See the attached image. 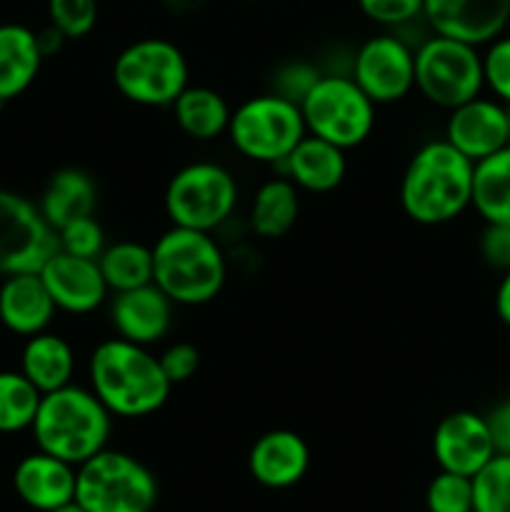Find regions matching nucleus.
I'll list each match as a JSON object with an SVG mask.
<instances>
[{
	"instance_id": "5701e85b",
	"label": "nucleus",
	"mask_w": 510,
	"mask_h": 512,
	"mask_svg": "<svg viewBox=\"0 0 510 512\" xmlns=\"http://www.w3.org/2000/svg\"><path fill=\"white\" fill-rule=\"evenodd\" d=\"M95 205H98V185L93 175L80 168L55 170L38 200L40 213L55 230L85 215H95Z\"/></svg>"
},
{
	"instance_id": "c85d7f7f",
	"label": "nucleus",
	"mask_w": 510,
	"mask_h": 512,
	"mask_svg": "<svg viewBox=\"0 0 510 512\" xmlns=\"http://www.w3.org/2000/svg\"><path fill=\"white\" fill-rule=\"evenodd\" d=\"M43 393L20 370L0 373V433L30 430Z\"/></svg>"
},
{
	"instance_id": "72a5a7b5",
	"label": "nucleus",
	"mask_w": 510,
	"mask_h": 512,
	"mask_svg": "<svg viewBox=\"0 0 510 512\" xmlns=\"http://www.w3.org/2000/svg\"><path fill=\"white\" fill-rule=\"evenodd\" d=\"M483 78L493 98L510 105V35L503 33L488 43L483 53Z\"/></svg>"
},
{
	"instance_id": "aec40b11",
	"label": "nucleus",
	"mask_w": 510,
	"mask_h": 512,
	"mask_svg": "<svg viewBox=\"0 0 510 512\" xmlns=\"http://www.w3.org/2000/svg\"><path fill=\"white\" fill-rule=\"evenodd\" d=\"M55 303L40 273H20L3 278L0 285V323L15 335H38L53 323Z\"/></svg>"
},
{
	"instance_id": "58836bf2",
	"label": "nucleus",
	"mask_w": 510,
	"mask_h": 512,
	"mask_svg": "<svg viewBox=\"0 0 510 512\" xmlns=\"http://www.w3.org/2000/svg\"><path fill=\"white\" fill-rule=\"evenodd\" d=\"M485 420H488L495 453L510 455V395L500 400V403L485 415Z\"/></svg>"
},
{
	"instance_id": "393cba45",
	"label": "nucleus",
	"mask_w": 510,
	"mask_h": 512,
	"mask_svg": "<svg viewBox=\"0 0 510 512\" xmlns=\"http://www.w3.org/2000/svg\"><path fill=\"white\" fill-rule=\"evenodd\" d=\"M170 108H173L178 128L188 138L203 140V143L228 133L230 115H233L223 95L208 85H188Z\"/></svg>"
},
{
	"instance_id": "9d476101",
	"label": "nucleus",
	"mask_w": 510,
	"mask_h": 512,
	"mask_svg": "<svg viewBox=\"0 0 510 512\" xmlns=\"http://www.w3.org/2000/svg\"><path fill=\"white\" fill-rule=\"evenodd\" d=\"M238 203V183L228 168L218 163H190L170 178L165 188V215L178 228L213 233L233 215Z\"/></svg>"
},
{
	"instance_id": "0eeeda50",
	"label": "nucleus",
	"mask_w": 510,
	"mask_h": 512,
	"mask_svg": "<svg viewBox=\"0 0 510 512\" xmlns=\"http://www.w3.org/2000/svg\"><path fill=\"white\" fill-rule=\"evenodd\" d=\"M230 143L243 158L280 165L308 135L298 103L278 93L253 95L230 115Z\"/></svg>"
},
{
	"instance_id": "c9c22d12",
	"label": "nucleus",
	"mask_w": 510,
	"mask_h": 512,
	"mask_svg": "<svg viewBox=\"0 0 510 512\" xmlns=\"http://www.w3.org/2000/svg\"><path fill=\"white\" fill-rule=\"evenodd\" d=\"M323 75V70L318 65L303 63V60H295V63L280 65L278 73L273 75V93L283 95V98L293 100V103H303L305 95L310 93L318 78Z\"/></svg>"
},
{
	"instance_id": "c756f323",
	"label": "nucleus",
	"mask_w": 510,
	"mask_h": 512,
	"mask_svg": "<svg viewBox=\"0 0 510 512\" xmlns=\"http://www.w3.org/2000/svg\"><path fill=\"white\" fill-rule=\"evenodd\" d=\"M473 512H510V455L495 453L473 475Z\"/></svg>"
},
{
	"instance_id": "37998d69",
	"label": "nucleus",
	"mask_w": 510,
	"mask_h": 512,
	"mask_svg": "<svg viewBox=\"0 0 510 512\" xmlns=\"http://www.w3.org/2000/svg\"><path fill=\"white\" fill-rule=\"evenodd\" d=\"M508 133H510V105H508Z\"/></svg>"
},
{
	"instance_id": "39448f33",
	"label": "nucleus",
	"mask_w": 510,
	"mask_h": 512,
	"mask_svg": "<svg viewBox=\"0 0 510 512\" xmlns=\"http://www.w3.org/2000/svg\"><path fill=\"white\" fill-rule=\"evenodd\" d=\"M75 503L88 512H153L158 480L123 450H100L75 470Z\"/></svg>"
},
{
	"instance_id": "4be33fe9",
	"label": "nucleus",
	"mask_w": 510,
	"mask_h": 512,
	"mask_svg": "<svg viewBox=\"0 0 510 512\" xmlns=\"http://www.w3.org/2000/svg\"><path fill=\"white\" fill-rule=\"evenodd\" d=\"M43 60L35 30L20 23L0 25V105L15 100L33 85Z\"/></svg>"
},
{
	"instance_id": "dca6fc26",
	"label": "nucleus",
	"mask_w": 510,
	"mask_h": 512,
	"mask_svg": "<svg viewBox=\"0 0 510 512\" xmlns=\"http://www.w3.org/2000/svg\"><path fill=\"white\" fill-rule=\"evenodd\" d=\"M433 455L440 470L473 478L495 455L485 415L473 413V410H455L445 415L435 425Z\"/></svg>"
},
{
	"instance_id": "b1692460",
	"label": "nucleus",
	"mask_w": 510,
	"mask_h": 512,
	"mask_svg": "<svg viewBox=\"0 0 510 512\" xmlns=\"http://www.w3.org/2000/svg\"><path fill=\"white\" fill-rule=\"evenodd\" d=\"M20 373L40 390V393H53L73 383L75 373V353L70 343L60 335L43 333L30 335L20 353Z\"/></svg>"
},
{
	"instance_id": "2eb2a0df",
	"label": "nucleus",
	"mask_w": 510,
	"mask_h": 512,
	"mask_svg": "<svg viewBox=\"0 0 510 512\" xmlns=\"http://www.w3.org/2000/svg\"><path fill=\"white\" fill-rule=\"evenodd\" d=\"M448 113L445 140L473 163L510 145L508 105L500 100L478 95Z\"/></svg>"
},
{
	"instance_id": "a211bd4d",
	"label": "nucleus",
	"mask_w": 510,
	"mask_h": 512,
	"mask_svg": "<svg viewBox=\"0 0 510 512\" xmlns=\"http://www.w3.org/2000/svg\"><path fill=\"white\" fill-rule=\"evenodd\" d=\"M308 465V443L295 430H268L248 453L250 475L270 490L293 488L308 473Z\"/></svg>"
},
{
	"instance_id": "2f4dec72",
	"label": "nucleus",
	"mask_w": 510,
	"mask_h": 512,
	"mask_svg": "<svg viewBox=\"0 0 510 512\" xmlns=\"http://www.w3.org/2000/svg\"><path fill=\"white\" fill-rule=\"evenodd\" d=\"M48 18L65 40L85 38L98 23V0H48Z\"/></svg>"
},
{
	"instance_id": "4468645a",
	"label": "nucleus",
	"mask_w": 510,
	"mask_h": 512,
	"mask_svg": "<svg viewBox=\"0 0 510 512\" xmlns=\"http://www.w3.org/2000/svg\"><path fill=\"white\" fill-rule=\"evenodd\" d=\"M40 278H43L55 308L70 315L93 313L105 303L110 293L98 260L70 255L60 248L40 268Z\"/></svg>"
},
{
	"instance_id": "bb28decb",
	"label": "nucleus",
	"mask_w": 510,
	"mask_h": 512,
	"mask_svg": "<svg viewBox=\"0 0 510 512\" xmlns=\"http://www.w3.org/2000/svg\"><path fill=\"white\" fill-rule=\"evenodd\" d=\"M300 213V190L285 175L265 180L250 205V228L265 240L283 238Z\"/></svg>"
},
{
	"instance_id": "ea45409f",
	"label": "nucleus",
	"mask_w": 510,
	"mask_h": 512,
	"mask_svg": "<svg viewBox=\"0 0 510 512\" xmlns=\"http://www.w3.org/2000/svg\"><path fill=\"white\" fill-rule=\"evenodd\" d=\"M495 313H498L500 323L510 328V270H505L498 283V290H495Z\"/></svg>"
},
{
	"instance_id": "1a4fd4ad",
	"label": "nucleus",
	"mask_w": 510,
	"mask_h": 512,
	"mask_svg": "<svg viewBox=\"0 0 510 512\" xmlns=\"http://www.w3.org/2000/svg\"><path fill=\"white\" fill-rule=\"evenodd\" d=\"M483 88V53L475 45L433 33L415 48V90L428 103L453 110Z\"/></svg>"
},
{
	"instance_id": "f03ea898",
	"label": "nucleus",
	"mask_w": 510,
	"mask_h": 512,
	"mask_svg": "<svg viewBox=\"0 0 510 512\" xmlns=\"http://www.w3.org/2000/svg\"><path fill=\"white\" fill-rule=\"evenodd\" d=\"M473 160L445 138L420 145L400 180L403 213L418 225H445L470 208Z\"/></svg>"
},
{
	"instance_id": "ddd939ff",
	"label": "nucleus",
	"mask_w": 510,
	"mask_h": 512,
	"mask_svg": "<svg viewBox=\"0 0 510 512\" xmlns=\"http://www.w3.org/2000/svg\"><path fill=\"white\" fill-rule=\"evenodd\" d=\"M423 20L435 35L488 45L510 23V0H425Z\"/></svg>"
},
{
	"instance_id": "7c9ffc66",
	"label": "nucleus",
	"mask_w": 510,
	"mask_h": 512,
	"mask_svg": "<svg viewBox=\"0 0 510 512\" xmlns=\"http://www.w3.org/2000/svg\"><path fill=\"white\" fill-rule=\"evenodd\" d=\"M428 512H473V478L440 470L425 490Z\"/></svg>"
},
{
	"instance_id": "412c9836",
	"label": "nucleus",
	"mask_w": 510,
	"mask_h": 512,
	"mask_svg": "<svg viewBox=\"0 0 510 512\" xmlns=\"http://www.w3.org/2000/svg\"><path fill=\"white\" fill-rule=\"evenodd\" d=\"M280 168L298 190L323 195L343 183L348 173V158L343 148L308 133L290 150Z\"/></svg>"
},
{
	"instance_id": "9b49d317",
	"label": "nucleus",
	"mask_w": 510,
	"mask_h": 512,
	"mask_svg": "<svg viewBox=\"0 0 510 512\" xmlns=\"http://www.w3.org/2000/svg\"><path fill=\"white\" fill-rule=\"evenodd\" d=\"M53 253H58V230L38 203L0 188V275L40 273Z\"/></svg>"
},
{
	"instance_id": "a878e982",
	"label": "nucleus",
	"mask_w": 510,
	"mask_h": 512,
	"mask_svg": "<svg viewBox=\"0 0 510 512\" xmlns=\"http://www.w3.org/2000/svg\"><path fill=\"white\" fill-rule=\"evenodd\" d=\"M470 208L483 223L510 225V145L475 163Z\"/></svg>"
},
{
	"instance_id": "a19ab883",
	"label": "nucleus",
	"mask_w": 510,
	"mask_h": 512,
	"mask_svg": "<svg viewBox=\"0 0 510 512\" xmlns=\"http://www.w3.org/2000/svg\"><path fill=\"white\" fill-rule=\"evenodd\" d=\"M65 38L60 30H55L53 25H48L45 30H40L38 33V45H40V53H43V58H48V55L58 53L60 48H63Z\"/></svg>"
},
{
	"instance_id": "20e7f679",
	"label": "nucleus",
	"mask_w": 510,
	"mask_h": 512,
	"mask_svg": "<svg viewBox=\"0 0 510 512\" xmlns=\"http://www.w3.org/2000/svg\"><path fill=\"white\" fill-rule=\"evenodd\" d=\"M150 250L153 283L175 305H205L223 290L228 265L213 233L173 225Z\"/></svg>"
},
{
	"instance_id": "473e14b6",
	"label": "nucleus",
	"mask_w": 510,
	"mask_h": 512,
	"mask_svg": "<svg viewBox=\"0 0 510 512\" xmlns=\"http://www.w3.org/2000/svg\"><path fill=\"white\" fill-rule=\"evenodd\" d=\"M58 248L70 255L98 260L100 253L105 250L103 225L95 220V215H85V218H78L73 220V223L63 225V228L58 230Z\"/></svg>"
},
{
	"instance_id": "4c0bfd02",
	"label": "nucleus",
	"mask_w": 510,
	"mask_h": 512,
	"mask_svg": "<svg viewBox=\"0 0 510 512\" xmlns=\"http://www.w3.org/2000/svg\"><path fill=\"white\" fill-rule=\"evenodd\" d=\"M480 258L490 265L493 270H510V225L485 223L483 233L478 240Z\"/></svg>"
},
{
	"instance_id": "f257e3e1",
	"label": "nucleus",
	"mask_w": 510,
	"mask_h": 512,
	"mask_svg": "<svg viewBox=\"0 0 510 512\" xmlns=\"http://www.w3.org/2000/svg\"><path fill=\"white\" fill-rule=\"evenodd\" d=\"M90 390L115 418H148L170 398V380L158 355L125 338L103 340L90 353Z\"/></svg>"
},
{
	"instance_id": "7ed1b4c3",
	"label": "nucleus",
	"mask_w": 510,
	"mask_h": 512,
	"mask_svg": "<svg viewBox=\"0 0 510 512\" xmlns=\"http://www.w3.org/2000/svg\"><path fill=\"white\" fill-rule=\"evenodd\" d=\"M113 415L90 388L65 385L40 398L30 433L43 453L70 465H83L108 448Z\"/></svg>"
},
{
	"instance_id": "f3484780",
	"label": "nucleus",
	"mask_w": 510,
	"mask_h": 512,
	"mask_svg": "<svg viewBox=\"0 0 510 512\" xmlns=\"http://www.w3.org/2000/svg\"><path fill=\"white\" fill-rule=\"evenodd\" d=\"M173 300L155 283L115 293L110 303V323L118 338L138 345H153L168 335L173 325Z\"/></svg>"
},
{
	"instance_id": "423d86ee",
	"label": "nucleus",
	"mask_w": 510,
	"mask_h": 512,
	"mask_svg": "<svg viewBox=\"0 0 510 512\" xmlns=\"http://www.w3.org/2000/svg\"><path fill=\"white\" fill-rule=\"evenodd\" d=\"M188 60L165 38H143L120 50L113 83L125 100L143 108H170L188 88Z\"/></svg>"
},
{
	"instance_id": "79ce46f5",
	"label": "nucleus",
	"mask_w": 510,
	"mask_h": 512,
	"mask_svg": "<svg viewBox=\"0 0 510 512\" xmlns=\"http://www.w3.org/2000/svg\"><path fill=\"white\" fill-rule=\"evenodd\" d=\"M50 512H88L83 508V505H78L73 500V503H65V505H60V508H55V510H50Z\"/></svg>"
},
{
	"instance_id": "cd10ccee",
	"label": "nucleus",
	"mask_w": 510,
	"mask_h": 512,
	"mask_svg": "<svg viewBox=\"0 0 510 512\" xmlns=\"http://www.w3.org/2000/svg\"><path fill=\"white\" fill-rule=\"evenodd\" d=\"M98 265L113 293L153 283V250L143 243H135V240L105 245Z\"/></svg>"
},
{
	"instance_id": "e433bc0d",
	"label": "nucleus",
	"mask_w": 510,
	"mask_h": 512,
	"mask_svg": "<svg viewBox=\"0 0 510 512\" xmlns=\"http://www.w3.org/2000/svg\"><path fill=\"white\" fill-rule=\"evenodd\" d=\"M160 368H163L165 378L170 380V385L188 383L200 368V353L195 345L190 343H173L158 355Z\"/></svg>"
},
{
	"instance_id": "f704fd0d",
	"label": "nucleus",
	"mask_w": 510,
	"mask_h": 512,
	"mask_svg": "<svg viewBox=\"0 0 510 512\" xmlns=\"http://www.w3.org/2000/svg\"><path fill=\"white\" fill-rule=\"evenodd\" d=\"M425 0H358L360 13L385 28H400L423 18Z\"/></svg>"
},
{
	"instance_id": "f8f14e48",
	"label": "nucleus",
	"mask_w": 510,
	"mask_h": 512,
	"mask_svg": "<svg viewBox=\"0 0 510 512\" xmlns=\"http://www.w3.org/2000/svg\"><path fill=\"white\" fill-rule=\"evenodd\" d=\"M350 78L375 105L398 103L415 88V50L398 35H373L355 50Z\"/></svg>"
},
{
	"instance_id": "6ab92c4d",
	"label": "nucleus",
	"mask_w": 510,
	"mask_h": 512,
	"mask_svg": "<svg viewBox=\"0 0 510 512\" xmlns=\"http://www.w3.org/2000/svg\"><path fill=\"white\" fill-rule=\"evenodd\" d=\"M75 470V465L38 450L15 465L13 488L25 505L50 512L75 500Z\"/></svg>"
},
{
	"instance_id": "6e6552de",
	"label": "nucleus",
	"mask_w": 510,
	"mask_h": 512,
	"mask_svg": "<svg viewBox=\"0 0 510 512\" xmlns=\"http://www.w3.org/2000/svg\"><path fill=\"white\" fill-rule=\"evenodd\" d=\"M375 108L378 105L360 90L350 73H323L300 103L308 133L343 150L358 148L370 138Z\"/></svg>"
}]
</instances>
